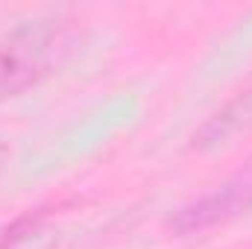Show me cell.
Segmentation results:
<instances>
[{
    "instance_id": "obj_3",
    "label": "cell",
    "mask_w": 252,
    "mask_h": 249,
    "mask_svg": "<svg viewBox=\"0 0 252 249\" xmlns=\"http://www.w3.org/2000/svg\"><path fill=\"white\" fill-rule=\"evenodd\" d=\"M252 132V88L244 94H238L232 103H226L208 124L193 135V147L196 150H214V147H226L235 138Z\"/></svg>"
},
{
    "instance_id": "obj_2",
    "label": "cell",
    "mask_w": 252,
    "mask_h": 249,
    "mask_svg": "<svg viewBox=\"0 0 252 249\" xmlns=\"http://www.w3.org/2000/svg\"><path fill=\"white\" fill-rule=\"evenodd\" d=\"M250 211H252V158L232 179H226L214 190L202 193L199 199L182 205L170 217V229L176 235H193V232L223 226V223H229L241 214H250Z\"/></svg>"
},
{
    "instance_id": "obj_5",
    "label": "cell",
    "mask_w": 252,
    "mask_h": 249,
    "mask_svg": "<svg viewBox=\"0 0 252 249\" xmlns=\"http://www.w3.org/2000/svg\"><path fill=\"white\" fill-rule=\"evenodd\" d=\"M6 156H9V150H6V147L0 144V167H3V161H6Z\"/></svg>"
},
{
    "instance_id": "obj_1",
    "label": "cell",
    "mask_w": 252,
    "mask_h": 249,
    "mask_svg": "<svg viewBox=\"0 0 252 249\" xmlns=\"http://www.w3.org/2000/svg\"><path fill=\"white\" fill-rule=\"evenodd\" d=\"M64 47L67 44L59 30H38L3 44L0 47V100L18 97L27 88L38 85L50 73L56 56Z\"/></svg>"
},
{
    "instance_id": "obj_4",
    "label": "cell",
    "mask_w": 252,
    "mask_h": 249,
    "mask_svg": "<svg viewBox=\"0 0 252 249\" xmlns=\"http://www.w3.org/2000/svg\"><path fill=\"white\" fill-rule=\"evenodd\" d=\"M59 244L56 232L44 229L38 220H30L24 226H15L12 235L0 241V249H53Z\"/></svg>"
}]
</instances>
